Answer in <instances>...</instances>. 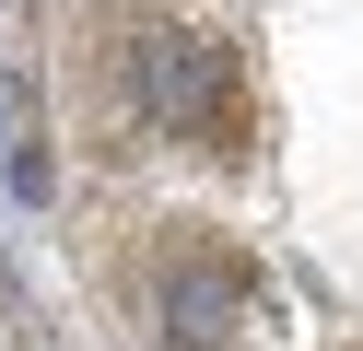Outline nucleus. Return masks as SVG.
<instances>
[{"mask_svg": "<svg viewBox=\"0 0 363 351\" xmlns=\"http://www.w3.org/2000/svg\"><path fill=\"white\" fill-rule=\"evenodd\" d=\"M152 328H164V351H246V328H258V269H246L235 246H188L152 269Z\"/></svg>", "mask_w": 363, "mask_h": 351, "instance_id": "f257e3e1", "label": "nucleus"}, {"mask_svg": "<svg viewBox=\"0 0 363 351\" xmlns=\"http://www.w3.org/2000/svg\"><path fill=\"white\" fill-rule=\"evenodd\" d=\"M188 152H211V164H246L258 152V82H246V47H223L211 35V59H199V94H188Z\"/></svg>", "mask_w": 363, "mask_h": 351, "instance_id": "f03ea898", "label": "nucleus"}, {"mask_svg": "<svg viewBox=\"0 0 363 351\" xmlns=\"http://www.w3.org/2000/svg\"><path fill=\"white\" fill-rule=\"evenodd\" d=\"M199 59H211V35H176V23H152V35H129V94H141V106L164 117V129H188Z\"/></svg>", "mask_w": 363, "mask_h": 351, "instance_id": "7ed1b4c3", "label": "nucleus"}]
</instances>
